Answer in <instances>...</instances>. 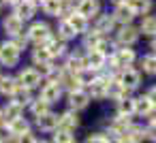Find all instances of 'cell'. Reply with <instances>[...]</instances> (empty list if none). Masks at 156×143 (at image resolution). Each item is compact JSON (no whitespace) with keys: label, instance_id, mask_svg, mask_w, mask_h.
<instances>
[{"label":"cell","instance_id":"6da1fadb","mask_svg":"<svg viewBox=\"0 0 156 143\" xmlns=\"http://www.w3.org/2000/svg\"><path fill=\"white\" fill-rule=\"evenodd\" d=\"M135 60H137V54H135V49H130V47H120V49H115V51L107 58L111 71H124V68H128Z\"/></svg>","mask_w":156,"mask_h":143},{"label":"cell","instance_id":"7a4b0ae2","mask_svg":"<svg viewBox=\"0 0 156 143\" xmlns=\"http://www.w3.org/2000/svg\"><path fill=\"white\" fill-rule=\"evenodd\" d=\"M115 79V75L113 73H109V75H105V73H101V75H96V79L88 85V94H90V98H94V100H101V98H107V85L111 83Z\"/></svg>","mask_w":156,"mask_h":143},{"label":"cell","instance_id":"3957f363","mask_svg":"<svg viewBox=\"0 0 156 143\" xmlns=\"http://www.w3.org/2000/svg\"><path fill=\"white\" fill-rule=\"evenodd\" d=\"M28 39L32 41V43H37V45H45L49 39H54V34H51V28H49V24H45V22H34L30 28H28Z\"/></svg>","mask_w":156,"mask_h":143},{"label":"cell","instance_id":"277c9868","mask_svg":"<svg viewBox=\"0 0 156 143\" xmlns=\"http://www.w3.org/2000/svg\"><path fill=\"white\" fill-rule=\"evenodd\" d=\"M20 54H22V51H20L11 41L2 43V45H0V64L7 66V68L17 66V62H20Z\"/></svg>","mask_w":156,"mask_h":143},{"label":"cell","instance_id":"5b68a950","mask_svg":"<svg viewBox=\"0 0 156 143\" xmlns=\"http://www.w3.org/2000/svg\"><path fill=\"white\" fill-rule=\"evenodd\" d=\"M15 79H17L20 88H26V90H34L37 85H41V75H39V71H37V68H32V66L22 68V71H20V75H17Z\"/></svg>","mask_w":156,"mask_h":143},{"label":"cell","instance_id":"8992f818","mask_svg":"<svg viewBox=\"0 0 156 143\" xmlns=\"http://www.w3.org/2000/svg\"><path fill=\"white\" fill-rule=\"evenodd\" d=\"M118 81L130 92V90H137L139 85H141V73L137 71V68H124V71H120V75H118Z\"/></svg>","mask_w":156,"mask_h":143},{"label":"cell","instance_id":"52a82bcc","mask_svg":"<svg viewBox=\"0 0 156 143\" xmlns=\"http://www.w3.org/2000/svg\"><path fill=\"white\" fill-rule=\"evenodd\" d=\"M60 96H62V85H60L58 81H47V83L41 88V96H39V98H43L45 103L54 105V103L60 100Z\"/></svg>","mask_w":156,"mask_h":143},{"label":"cell","instance_id":"ba28073f","mask_svg":"<svg viewBox=\"0 0 156 143\" xmlns=\"http://www.w3.org/2000/svg\"><path fill=\"white\" fill-rule=\"evenodd\" d=\"M34 122H37V128H39L41 132H56V130H58V124H60V115L54 113V111H49V113L37 117Z\"/></svg>","mask_w":156,"mask_h":143},{"label":"cell","instance_id":"9c48e42d","mask_svg":"<svg viewBox=\"0 0 156 143\" xmlns=\"http://www.w3.org/2000/svg\"><path fill=\"white\" fill-rule=\"evenodd\" d=\"M90 94L83 90V88H79V90H75V92H69V105H71V109L73 111H81V109H86L88 105H90Z\"/></svg>","mask_w":156,"mask_h":143},{"label":"cell","instance_id":"30bf717a","mask_svg":"<svg viewBox=\"0 0 156 143\" xmlns=\"http://www.w3.org/2000/svg\"><path fill=\"white\" fill-rule=\"evenodd\" d=\"M137 39H139V28H133L130 24H128V26H122V28L118 30V43H120L122 47L135 45Z\"/></svg>","mask_w":156,"mask_h":143},{"label":"cell","instance_id":"8fae6325","mask_svg":"<svg viewBox=\"0 0 156 143\" xmlns=\"http://www.w3.org/2000/svg\"><path fill=\"white\" fill-rule=\"evenodd\" d=\"M34 13H37V5H34V2H30V0H22V2H17V5L13 7V15H15V17H20L22 22L32 19V17H34Z\"/></svg>","mask_w":156,"mask_h":143},{"label":"cell","instance_id":"7c38bea8","mask_svg":"<svg viewBox=\"0 0 156 143\" xmlns=\"http://www.w3.org/2000/svg\"><path fill=\"white\" fill-rule=\"evenodd\" d=\"M86 66L92 68L94 73H98V71H103L107 66V56L101 54V51H96V49H92V51L86 54Z\"/></svg>","mask_w":156,"mask_h":143},{"label":"cell","instance_id":"4fadbf2b","mask_svg":"<svg viewBox=\"0 0 156 143\" xmlns=\"http://www.w3.org/2000/svg\"><path fill=\"white\" fill-rule=\"evenodd\" d=\"M2 30H5L7 37L13 39V37H17V34L24 32V22L20 17H15V15H7V19L2 22Z\"/></svg>","mask_w":156,"mask_h":143},{"label":"cell","instance_id":"5bb4252c","mask_svg":"<svg viewBox=\"0 0 156 143\" xmlns=\"http://www.w3.org/2000/svg\"><path fill=\"white\" fill-rule=\"evenodd\" d=\"M77 126H79V115H77V111L69 109V111L60 113V124H58V128H60V130L75 132V128H77Z\"/></svg>","mask_w":156,"mask_h":143},{"label":"cell","instance_id":"9a60e30c","mask_svg":"<svg viewBox=\"0 0 156 143\" xmlns=\"http://www.w3.org/2000/svg\"><path fill=\"white\" fill-rule=\"evenodd\" d=\"M113 26H115V19H113V15H96V19H94V32H98V34H107V32H111L113 30Z\"/></svg>","mask_w":156,"mask_h":143},{"label":"cell","instance_id":"2e32d148","mask_svg":"<svg viewBox=\"0 0 156 143\" xmlns=\"http://www.w3.org/2000/svg\"><path fill=\"white\" fill-rule=\"evenodd\" d=\"M62 68H64L66 73H71V75L81 73V71L86 68V56H81V54H71L69 60H66V64H64Z\"/></svg>","mask_w":156,"mask_h":143},{"label":"cell","instance_id":"e0dca14e","mask_svg":"<svg viewBox=\"0 0 156 143\" xmlns=\"http://www.w3.org/2000/svg\"><path fill=\"white\" fill-rule=\"evenodd\" d=\"M17 117H24V107L17 105L15 100H7V105L2 107V120L9 124V122H13Z\"/></svg>","mask_w":156,"mask_h":143},{"label":"cell","instance_id":"ac0fdd59","mask_svg":"<svg viewBox=\"0 0 156 143\" xmlns=\"http://www.w3.org/2000/svg\"><path fill=\"white\" fill-rule=\"evenodd\" d=\"M75 11H77L79 15H83L86 19L96 17V13H98V0H79Z\"/></svg>","mask_w":156,"mask_h":143},{"label":"cell","instance_id":"d6986e66","mask_svg":"<svg viewBox=\"0 0 156 143\" xmlns=\"http://www.w3.org/2000/svg\"><path fill=\"white\" fill-rule=\"evenodd\" d=\"M128 94H130V92H128V90H126V88L118 81V77H115V79L107 85V96H109V98H113L115 103H118V100H122V98H126Z\"/></svg>","mask_w":156,"mask_h":143},{"label":"cell","instance_id":"ffe728a7","mask_svg":"<svg viewBox=\"0 0 156 143\" xmlns=\"http://www.w3.org/2000/svg\"><path fill=\"white\" fill-rule=\"evenodd\" d=\"M113 15V19H115V24H122V26H128L130 22H133V17H135V13L126 7V5H120V7H115V11L111 13Z\"/></svg>","mask_w":156,"mask_h":143},{"label":"cell","instance_id":"44dd1931","mask_svg":"<svg viewBox=\"0 0 156 143\" xmlns=\"http://www.w3.org/2000/svg\"><path fill=\"white\" fill-rule=\"evenodd\" d=\"M17 90H20V83H17L15 77H0V94L2 96H11L13 98V94Z\"/></svg>","mask_w":156,"mask_h":143},{"label":"cell","instance_id":"7402d4cb","mask_svg":"<svg viewBox=\"0 0 156 143\" xmlns=\"http://www.w3.org/2000/svg\"><path fill=\"white\" fill-rule=\"evenodd\" d=\"M9 128H11V134H13V141L17 137H22L24 132H30V122L26 117H17L13 122H9Z\"/></svg>","mask_w":156,"mask_h":143},{"label":"cell","instance_id":"603a6c76","mask_svg":"<svg viewBox=\"0 0 156 143\" xmlns=\"http://www.w3.org/2000/svg\"><path fill=\"white\" fill-rule=\"evenodd\" d=\"M126 7L135 13V15H147V11L152 9V0H128Z\"/></svg>","mask_w":156,"mask_h":143},{"label":"cell","instance_id":"cb8c5ba5","mask_svg":"<svg viewBox=\"0 0 156 143\" xmlns=\"http://www.w3.org/2000/svg\"><path fill=\"white\" fill-rule=\"evenodd\" d=\"M62 0H41V9L45 15H51V17H58L60 11H62Z\"/></svg>","mask_w":156,"mask_h":143},{"label":"cell","instance_id":"d4e9b609","mask_svg":"<svg viewBox=\"0 0 156 143\" xmlns=\"http://www.w3.org/2000/svg\"><path fill=\"white\" fill-rule=\"evenodd\" d=\"M77 37V32H75V28L69 24V19H60V24H58V39L60 41H71V39H75Z\"/></svg>","mask_w":156,"mask_h":143},{"label":"cell","instance_id":"484cf974","mask_svg":"<svg viewBox=\"0 0 156 143\" xmlns=\"http://www.w3.org/2000/svg\"><path fill=\"white\" fill-rule=\"evenodd\" d=\"M152 109H154V105H152V100L145 94H141V96L135 98V115H147Z\"/></svg>","mask_w":156,"mask_h":143},{"label":"cell","instance_id":"4316f807","mask_svg":"<svg viewBox=\"0 0 156 143\" xmlns=\"http://www.w3.org/2000/svg\"><path fill=\"white\" fill-rule=\"evenodd\" d=\"M28 107H30V113H32V117H34V120L51 111V109H49L51 105H49V103H45L43 98H34V100H32V103H30Z\"/></svg>","mask_w":156,"mask_h":143},{"label":"cell","instance_id":"83f0119b","mask_svg":"<svg viewBox=\"0 0 156 143\" xmlns=\"http://www.w3.org/2000/svg\"><path fill=\"white\" fill-rule=\"evenodd\" d=\"M66 19H69V24L75 28L77 34H86V32H88V19H86L83 15H79L77 11H75L71 17H66Z\"/></svg>","mask_w":156,"mask_h":143},{"label":"cell","instance_id":"f1b7e54d","mask_svg":"<svg viewBox=\"0 0 156 143\" xmlns=\"http://www.w3.org/2000/svg\"><path fill=\"white\" fill-rule=\"evenodd\" d=\"M32 62H34L37 66L51 62V56H49V51H47V47H45V45H37V47L32 49Z\"/></svg>","mask_w":156,"mask_h":143},{"label":"cell","instance_id":"f546056e","mask_svg":"<svg viewBox=\"0 0 156 143\" xmlns=\"http://www.w3.org/2000/svg\"><path fill=\"white\" fill-rule=\"evenodd\" d=\"M147 34V37H156V15H145L141 19V26H139V34Z\"/></svg>","mask_w":156,"mask_h":143},{"label":"cell","instance_id":"4dcf8cb0","mask_svg":"<svg viewBox=\"0 0 156 143\" xmlns=\"http://www.w3.org/2000/svg\"><path fill=\"white\" fill-rule=\"evenodd\" d=\"M45 47H47V51H49V56H51V58H58V56H62V54H64L66 43H64V41H60V39H49V41L45 43Z\"/></svg>","mask_w":156,"mask_h":143},{"label":"cell","instance_id":"1f68e13d","mask_svg":"<svg viewBox=\"0 0 156 143\" xmlns=\"http://www.w3.org/2000/svg\"><path fill=\"white\" fill-rule=\"evenodd\" d=\"M118 115H128V117H133V115H135V98L126 96V98L118 100Z\"/></svg>","mask_w":156,"mask_h":143},{"label":"cell","instance_id":"d6a6232c","mask_svg":"<svg viewBox=\"0 0 156 143\" xmlns=\"http://www.w3.org/2000/svg\"><path fill=\"white\" fill-rule=\"evenodd\" d=\"M11 100H15L17 105H22V107H28L34 98H32V90H26V88H20L15 94H13V98Z\"/></svg>","mask_w":156,"mask_h":143},{"label":"cell","instance_id":"836d02e7","mask_svg":"<svg viewBox=\"0 0 156 143\" xmlns=\"http://www.w3.org/2000/svg\"><path fill=\"white\" fill-rule=\"evenodd\" d=\"M141 68H143V73H147V75H156V54L143 56V58H141Z\"/></svg>","mask_w":156,"mask_h":143},{"label":"cell","instance_id":"e575fe53","mask_svg":"<svg viewBox=\"0 0 156 143\" xmlns=\"http://www.w3.org/2000/svg\"><path fill=\"white\" fill-rule=\"evenodd\" d=\"M103 39V34H98V32H86V39H83V47L88 49V51H92V49H96V45H98V41Z\"/></svg>","mask_w":156,"mask_h":143},{"label":"cell","instance_id":"d590c367","mask_svg":"<svg viewBox=\"0 0 156 143\" xmlns=\"http://www.w3.org/2000/svg\"><path fill=\"white\" fill-rule=\"evenodd\" d=\"M96 75H98V73H94L92 68L86 66L81 73H77V81H79V85H90V83L96 79Z\"/></svg>","mask_w":156,"mask_h":143},{"label":"cell","instance_id":"8d00e7d4","mask_svg":"<svg viewBox=\"0 0 156 143\" xmlns=\"http://www.w3.org/2000/svg\"><path fill=\"white\" fill-rule=\"evenodd\" d=\"M75 141V137H73V132H69V130H56L54 134H51V143H73Z\"/></svg>","mask_w":156,"mask_h":143},{"label":"cell","instance_id":"74e56055","mask_svg":"<svg viewBox=\"0 0 156 143\" xmlns=\"http://www.w3.org/2000/svg\"><path fill=\"white\" fill-rule=\"evenodd\" d=\"M83 143H111V139L107 137V132H92L86 137Z\"/></svg>","mask_w":156,"mask_h":143},{"label":"cell","instance_id":"f35d334b","mask_svg":"<svg viewBox=\"0 0 156 143\" xmlns=\"http://www.w3.org/2000/svg\"><path fill=\"white\" fill-rule=\"evenodd\" d=\"M13 141V134H11V128L7 122H0V143H11Z\"/></svg>","mask_w":156,"mask_h":143},{"label":"cell","instance_id":"ab89813d","mask_svg":"<svg viewBox=\"0 0 156 143\" xmlns=\"http://www.w3.org/2000/svg\"><path fill=\"white\" fill-rule=\"evenodd\" d=\"M11 43H13V45H15V47H17L20 51H24V49L28 47V43H30V39H28V34H24V32H22V34H17V37H13V39H11Z\"/></svg>","mask_w":156,"mask_h":143},{"label":"cell","instance_id":"60d3db41","mask_svg":"<svg viewBox=\"0 0 156 143\" xmlns=\"http://www.w3.org/2000/svg\"><path fill=\"white\" fill-rule=\"evenodd\" d=\"M37 141H39V139H37V137H34V132L30 130V132H24L22 137H17L13 143H37Z\"/></svg>","mask_w":156,"mask_h":143},{"label":"cell","instance_id":"b9f144b4","mask_svg":"<svg viewBox=\"0 0 156 143\" xmlns=\"http://www.w3.org/2000/svg\"><path fill=\"white\" fill-rule=\"evenodd\" d=\"M145 141L156 143V124H147L145 126Z\"/></svg>","mask_w":156,"mask_h":143},{"label":"cell","instance_id":"7bdbcfd3","mask_svg":"<svg viewBox=\"0 0 156 143\" xmlns=\"http://www.w3.org/2000/svg\"><path fill=\"white\" fill-rule=\"evenodd\" d=\"M113 143H137V141H133L128 134H122V137H115V139H113Z\"/></svg>","mask_w":156,"mask_h":143},{"label":"cell","instance_id":"ee69618b","mask_svg":"<svg viewBox=\"0 0 156 143\" xmlns=\"http://www.w3.org/2000/svg\"><path fill=\"white\" fill-rule=\"evenodd\" d=\"M145 96H147V98L152 100V105L156 107V88H152V90H147V92H145Z\"/></svg>","mask_w":156,"mask_h":143},{"label":"cell","instance_id":"f6af8a7d","mask_svg":"<svg viewBox=\"0 0 156 143\" xmlns=\"http://www.w3.org/2000/svg\"><path fill=\"white\" fill-rule=\"evenodd\" d=\"M145 117H147V124H156V107H154V109H152Z\"/></svg>","mask_w":156,"mask_h":143},{"label":"cell","instance_id":"bcb514c9","mask_svg":"<svg viewBox=\"0 0 156 143\" xmlns=\"http://www.w3.org/2000/svg\"><path fill=\"white\" fill-rule=\"evenodd\" d=\"M2 2H5V5H13V7H15L17 2H22V0H2Z\"/></svg>","mask_w":156,"mask_h":143},{"label":"cell","instance_id":"7dc6e473","mask_svg":"<svg viewBox=\"0 0 156 143\" xmlns=\"http://www.w3.org/2000/svg\"><path fill=\"white\" fill-rule=\"evenodd\" d=\"M111 2H113L115 7H120V5H126V2H128V0H111Z\"/></svg>","mask_w":156,"mask_h":143},{"label":"cell","instance_id":"c3c4849f","mask_svg":"<svg viewBox=\"0 0 156 143\" xmlns=\"http://www.w3.org/2000/svg\"><path fill=\"white\" fill-rule=\"evenodd\" d=\"M75 2V0H62V5H73ZM77 2H79V0H77Z\"/></svg>","mask_w":156,"mask_h":143},{"label":"cell","instance_id":"681fc988","mask_svg":"<svg viewBox=\"0 0 156 143\" xmlns=\"http://www.w3.org/2000/svg\"><path fill=\"white\" fill-rule=\"evenodd\" d=\"M152 49H154V51H156V37H154V39H152Z\"/></svg>","mask_w":156,"mask_h":143},{"label":"cell","instance_id":"f907efd6","mask_svg":"<svg viewBox=\"0 0 156 143\" xmlns=\"http://www.w3.org/2000/svg\"><path fill=\"white\" fill-rule=\"evenodd\" d=\"M37 143H51V141H47V139H39Z\"/></svg>","mask_w":156,"mask_h":143},{"label":"cell","instance_id":"816d5d0a","mask_svg":"<svg viewBox=\"0 0 156 143\" xmlns=\"http://www.w3.org/2000/svg\"><path fill=\"white\" fill-rule=\"evenodd\" d=\"M0 122H5V120H2V107H0Z\"/></svg>","mask_w":156,"mask_h":143},{"label":"cell","instance_id":"f5cc1de1","mask_svg":"<svg viewBox=\"0 0 156 143\" xmlns=\"http://www.w3.org/2000/svg\"><path fill=\"white\" fill-rule=\"evenodd\" d=\"M73 143H79V141H77V139H75V141H73Z\"/></svg>","mask_w":156,"mask_h":143},{"label":"cell","instance_id":"db71d44e","mask_svg":"<svg viewBox=\"0 0 156 143\" xmlns=\"http://www.w3.org/2000/svg\"><path fill=\"white\" fill-rule=\"evenodd\" d=\"M30 2H34V0H30Z\"/></svg>","mask_w":156,"mask_h":143},{"label":"cell","instance_id":"11a10c76","mask_svg":"<svg viewBox=\"0 0 156 143\" xmlns=\"http://www.w3.org/2000/svg\"><path fill=\"white\" fill-rule=\"evenodd\" d=\"M0 77H2V75H0Z\"/></svg>","mask_w":156,"mask_h":143}]
</instances>
